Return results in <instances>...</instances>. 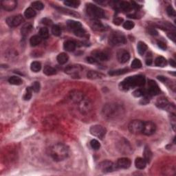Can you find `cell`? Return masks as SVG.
<instances>
[{
	"label": "cell",
	"mask_w": 176,
	"mask_h": 176,
	"mask_svg": "<svg viewBox=\"0 0 176 176\" xmlns=\"http://www.w3.org/2000/svg\"><path fill=\"white\" fill-rule=\"evenodd\" d=\"M145 83V78L143 75L132 76L124 79L120 83V88L122 90H129L136 87H141Z\"/></svg>",
	"instance_id": "1"
},
{
	"label": "cell",
	"mask_w": 176,
	"mask_h": 176,
	"mask_svg": "<svg viewBox=\"0 0 176 176\" xmlns=\"http://www.w3.org/2000/svg\"><path fill=\"white\" fill-rule=\"evenodd\" d=\"M50 155L55 161H62L68 156L69 150L65 145L57 143L50 148Z\"/></svg>",
	"instance_id": "2"
},
{
	"label": "cell",
	"mask_w": 176,
	"mask_h": 176,
	"mask_svg": "<svg viewBox=\"0 0 176 176\" xmlns=\"http://www.w3.org/2000/svg\"><path fill=\"white\" fill-rule=\"evenodd\" d=\"M123 107L121 105L115 103L106 104L103 109L104 116L108 119H115L119 117L123 112Z\"/></svg>",
	"instance_id": "3"
},
{
	"label": "cell",
	"mask_w": 176,
	"mask_h": 176,
	"mask_svg": "<svg viewBox=\"0 0 176 176\" xmlns=\"http://www.w3.org/2000/svg\"><path fill=\"white\" fill-rule=\"evenodd\" d=\"M86 13L92 19H98L105 17V13L103 9L92 4H89L86 6Z\"/></svg>",
	"instance_id": "4"
},
{
	"label": "cell",
	"mask_w": 176,
	"mask_h": 176,
	"mask_svg": "<svg viewBox=\"0 0 176 176\" xmlns=\"http://www.w3.org/2000/svg\"><path fill=\"white\" fill-rule=\"evenodd\" d=\"M109 43L114 46L123 45L126 43V37L121 33H113L109 36Z\"/></svg>",
	"instance_id": "5"
},
{
	"label": "cell",
	"mask_w": 176,
	"mask_h": 176,
	"mask_svg": "<svg viewBox=\"0 0 176 176\" xmlns=\"http://www.w3.org/2000/svg\"><path fill=\"white\" fill-rule=\"evenodd\" d=\"M98 168L100 171L103 173H109V172H111L117 169L116 165H114L112 162L109 160H105L100 163L98 165Z\"/></svg>",
	"instance_id": "6"
},
{
	"label": "cell",
	"mask_w": 176,
	"mask_h": 176,
	"mask_svg": "<svg viewBox=\"0 0 176 176\" xmlns=\"http://www.w3.org/2000/svg\"><path fill=\"white\" fill-rule=\"evenodd\" d=\"M143 122L139 120H135V121H131L129 125V130L132 133H140L143 131Z\"/></svg>",
	"instance_id": "7"
},
{
	"label": "cell",
	"mask_w": 176,
	"mask_h": 176,
	"mask_svg": "<svg viewBox=\"0 0 176 176\" xmlns=\"http://www.w3.org/2000/svg\"><path fill=\"white\" fill-rule=\"evenodd\" d=\"M82 70L83 68L81 65H72L67 66L65 69V72L72 77H79V75Z\"/></svg>",
	"instance_id": "8"
},
{
	"label": "cell",
	"mask_w": 176,
	"mask_h": 176,
	"mask_svg": "<svg viewBox=\"0 0 176 176\" xmlns=\"http://www.w3.org/2000/svg\"><path fill=\"white\" fill-rule=\"evenodd\" d=\"M90 133L92 135H93L94 136L100 138H102L105 136L106 134V129L105 127H103L101 125H94L92 127H91L90 129H89Z\"/></svg>",
	"instance_id": "9"
},
{
	"label": "cell",
	"mask_w": 176,
	"mask_h": 176,
	"mask_svg": "<svg viewBox=\"0 0 176 176\" xmlns=\"http://www.w3.org/2000/svg\"><path fill=\"white\" fill-rule=\"evenodd\" d=\"M156 130V126L155 123L151 121L145 122L143 124V133L146 136H151L153 134Z\"/></svg>",
	"instance_id": "10"
},
{
	"label": "cell",
	"mask_w": 176,
	"mask_h": 176,
	"mask_svg": "<svg viewBox=\"0 0 176 176\" xmlns=\"http://www.w3.org/2000/svg\"><path fill=\"white\" fill-rule=\"evenodd\" d=\"M159 93L160 89L157 83L154 81L149 80V83H148V89L146 92V94L151 97L152 96L158 95Z\"/></svg>",
	"instance_id": "11"
},
{
	"label": "cell",
	"mask_w": 176,
	"mask_h": 176,
	"mask_svg": "<svg viewBox=\"0 0 176 176\" xmlns=\"http://www.w3.org/2000/svg\"><path fill=\"white\" fill-rule=\"evenodd\" d=\"M23 21V17L21 15H17L13 17H9L7 18L6 22L8 25L11 27H17L21 24Z\"/></svg>",
	"instance_id": "12"
},
{
	"label": "cell",
	"mask_w": 176,
	"mask_h": 176,
	"mask_svg": "<svg viewBox=\"0 0 176 176\" xmlns=\"http://www.w3.org/2000/svg\"><path fill=\"white\" fill-rule=\"evenodd\" d=\"M79 108L82 114H88L92 110V104L89 100L84 99L79 103Z\"/></svg>",
	"instance_id": "13"
},
{
	"label": "cell",
	"mask_w": 176,
	"mask_h": 176,
	"mask_svg": "<svg viewBox=\"0 0 176 176\" xmlns=\"http://www.w3.org/2000/svg\"><path fill=\"white\" fill-rule=\"evenodd\" d=\"M17 2L15 0H4L1 1V6L6 11H13L17 7Z\"/></svg>",
	"instance_id": "14"
},
{
	"label": "cell",
	"mask_w": 176,
	"mask_h": 176,
	"mask_svg": "<svg viewBox=\"0 0 176 176\" xmlns=\"http://www.w3.org/2000/svg\"><path fill=\"white\" fill-rule=\"evenodd\" d=\"M130 59V55L127 50L124 49L119 50L117 53V59L120 63H125Z\"/></svg>",
	"instance_id": "15"
},
{
	"label": "cell",
	"mask_w": 176,
	"mask_h": 176,
	"mask_svg": "<svg viewBox=\"0 0 176 176\" xmlns=\"http://www.w3.org/2000/svg\"><path fill=\"white\" fill-rule=\"evenodd\" d=\"M116 166L117 169H127L131 166V160L127 158H121L118 160Z\"/></svg>",
	"instance_id": "16"
},
{
	"label": "cell",
	"mask_w": 176,
	"mask_h": 176,
	"mask_svg": "<svg viewBox=\"0 0 176 176\" xmlns=\"http://www.w3.org/2000/svg\"><path fill=\"white\" fill-rule=\"evenodd\" d=\"M70 95V99L72 101L77 103H79L82 100L85 99V96H84L83 93L79 90L72 91Z\"/></svg>",
	"instance_id": "17"
},
{
	"label": "cell",
	"mask_w": 176,
	"mask_h": 176,
	"mask_svg": "<svg viewBox=\"0 0 176 176\" xmlns=\"http://www.w3.org/2000/svg\"><path fill=\"white\" fill-rule=\"evenodd\" d=\"M119 149L122 153H128L131 151V147L126 140L123 139V141H121V143H119Z\"/></svg>",
	"instance_id": "18"
},
{
	"label": "cell",
	"mask_w": 176,
	"mask_h": 176,
	"mask_svg": "<svg viewBox=\"0 0 176 176\" xmlns=\"http://www.w3.org/2000/svg\"><path fill=\"white\" fill-rule=\"evenodd\" d=\"M92 55L93 57L97 61H107L108 59L107 55H106L105 53L103 52L100 51V50H94L92 52Z\"/></svg>",
	"instance_id": "19"
},
{
	"label": "cell",
	"mask_w": 176,
	"mask_h": 176,
	"mask_svg": "<svg viewBox=\"0 0 176 176\" xmlns=\"http://www.w3.org/2000/svg\"><path fill=\"white\" fill-rule=\"evenodd\" d=\"M91 27L93 30L97 31H103L104 30H105L104 25L97 19H92L91 22Z\"/></svg>",
	"instance_id": "20"
},
{
	"label": "cell",
	"mask_w": 176,
	"mask_h": 176,
	"mask_svg": "<svg viewBox=\"0 0 176 176\" xmlns=\"http://www.w3.org/2000/svg\"><path fill=\"white\" fill-rule=\"evenodd\" d=\"M67 26L69 27V28L72 30L73 32L83 28L82 24L80 22L77 21H73V20H68L67 22Z\"/></svg>",
	"instance_id": "21"
},
{
	"label": "cell",
	"mask_w": 176,
	"mask_h": 176,
	"mask_svg": "<svg viewBox=\"0 0 176 176\" xmlns=\"http://www.w3.org/2000/svg\"><path fill=\"white\" fill-rule=\"evenodd\" d=\"M63 47L64 49H65L66 51L73 52L76 49L77 44H76L75 41H71V40H68V41H65V43H64Z\"/></svg>",
	"instance_id": "22"
},
{
	"label": "cell",
	"mask_w": 176,
	"mask_h": 176,
	"mask_svg": "<svg viewBox=\"0 0 176 176\" xmlns=\"http://www.w3.org/2000/svg\"><path fill=\"white\" fill-rule=\"evenodd\" d=\"M56 9H57L60 13H62L63 14H65V15H72V17H79V14L76 13L75 11H72L68 9H63V8H60V7H56Z\"/></svg>",
	"instance_id": "23"
},
{
	"label": "cell",
	"mask_w": 176,
	"mask_h": 176,
	"mask_svg": "<svg viewBox=\"0 0 176 176\" xmlns=\"http://www.w3.org/2000/svg\"><path fill=\"white\" fill-rule=\"evenodd\" d=\"M147 165V162L143 158H137L135 160L136 167L138 169H144Z\"/></svg>",
	"instance_id": "24"
},
{
	"label": "cell",
	"mask_w": 176,
	"mask_h": 176,
	"mask_svg": "<svg viewBox=\"0 0 176 176\" xmlns=\"http://www.w3.org/2000/svg\"><path fill=\"white\" fill-rule=\"evenodd\" d=\"M68 59H69L68 55L65 53H60L59 55L57 56V58L58 63L61 64V65H63V64L67 63V61H68Z\"/></svg>",
	"instance_id": "25"
},
{
	"label": "cell",
	"mask_w": 176,
	"mask_h": 176,
	"mask_svg": "<svg viewBox=\"0 0 176 176\" xmlns=\"http://www.w3.org/2000/svg\"><path fill=\"white\" fill-rule=\"evenodd\" d=\"M87 77L88 79H101V78L104 77V75L103 74L98 72L96 71H89L88 72Z\"/></svg>",
	"instance_id": "26"
},
{
	"label": "cell",
	"mask_w": 176,
	"mask_h": 176,
	"mask_svg": "<svg viewBox=\"0 0 176 176\" xmlns=\"http://www.w3.org/2000/svg\"><path fill=\"white\" fill-rule=\"evenodd\" d=\"M118 7L119 8V9H121V10H122V11H125V12L129 11L132 8L131 5L130 4L128 1H124L119 2Z\"/></svg>",
	"instance_id": "27"
},
{
	"label": "cell",
	"mask_w": 176,
	"mask_h": 176,
	"mask_svg": "<svg viewBox=\"0 0 176 176\" xmlns=\"http://www.w3.org/2000/svg\"><path fill=\"white\" fill-rule=\"evenodd\" d=\"M152 152L150 150L149 147H145L144 149V159L147 162V163H149L152 159Z\"/></svg>",
	"instance_id": "28"
},
{
	"label": "cell",
	"mask_w": 176,
	"mask_h": 176,
	"mask_svg": "<svg viewBox=\"0 0 176 176\" xmlns=\"http://www.w3.org/2000/svg\"><path fill=\"white\" fill-rule=\"evenodd\" d=\"M137 49H138V52L141 55H143L146 52H147L148 47L147 45V44L145 43H144L143 41H140L138 43V46H137Z\"/></svg>",
	"instance_id": "29"
},
{
	"label": "cell",
	"mask_w": 176,
	"mask_h": 176,
	"mask_svg": "<svg viewBox=\"0 0 176 176\" xmlns=\"http://www.w3.org/2000/svg\"><path fill=\"white\" fill-rule=\"evenodd\" d=\"M32 29H33V26L31 23H26L21 30V35L26 37V36L29 35V33L32 31Z\"/></svg>",
	"instance_id": "30"
},
{
	"label": "cell",
	"mask_w": 176,
	"mask_h": 176,
	"mask_svg": "<svg viewBox=\"0 0 176 176\" xmlns=\"http://www.w3.org/2000/svg\"><path fill=\"white\" fill-rule=\"evenodd\" d=\"M42 39H43L39 35H34L30 39V43L32 46H36L41 43Z\"/></svg>",
	"instance_id": "31"
},
{
	"label": "cell",
	"mask_w": 176,
	"mask_h": 176,
	"mask_svg": "<svg viewBox=\"0 0 176 176\" xmlns=\"http://www.w3.org/2000/svg\"><path fill=\"white\" fill-rule=\"evenodd\" d=\"M129 71V70L128 68L119 69V70H116L110 71L109 72V75L110 76H120L122 75H125V74L127 73Z\"/></svg>",
	"instance_id": "32"
},
{
	"label": "cell",
	"mask_w": 176,
	"mask_h": 176,
	"mask_svg": "<svg viewBox=\"0 0 176 176\" xmlns=\"http://www.w3.org/2000/svg\"><path fill=\"white\" fill-rule=\"evenodd\" d=\"M167 61L163 57H158L155 60V65L158 67H165L167 65Z\"/></svg>",
	"instance_id": "33"
},
{
	"label": "cell",
	"mask_w": 176,
	"mask_h": 176,
	"mask_svg": "<svg viewBox=\"0 0 176 176\" xmlns=\"http://www.w3.org/2000/svg\"><path fill=\"white\" fill-rule=\"evenodd\" d=\"M43 73L47 76H52L57 73V70L55 68L51 67L50 65H45L43 69Z\"/></svg>",
	"instance_id": "34"
},
{
	"label": "cell",
	"mask_w": 176,
	"mask_h": 176,
	"mask_svg": "<svg viewBox=\"0 0 176 176\" xmlns=\"http://www.w3.org/2000/svg\"><path fill=\"white\" fill-rule=\"evenodd\" d=\"M64 4L67 6L72 8H78L81 4V1L79 0H68V1H64Z\"/></svg>",
	"instance_id": "35"
},
{
	"label": "cell",
	"mask_w": 176,
	"mask_h": 176,
	"mask_svg": "<svg viewBox=\"0 0 176 176\" xmlns=\"http://www.w3.org/2000/svg\"><path fill=\"white\" fill-rule=\"evenodd\" d=\"M9 82L11 84V85H19L23 83V81H22L21 78L15 77V76L10 77L9 79Z\"/></svg>",
	"instance_id": "36"
},
{
	"label": "cell",
	"mask_w": 176,
	"mask_h": 176,
	"mask_svg": "<svg viewBox=\"0 0 176 176\" xmlns=\"http://www.w3.org/2000/svg\"><path fill=\"white\" fill-rule=\"evenodd\" d=\"M24 16L27 19H31L36 16V12L33 8H28L24 13Z\"/></svg>",
	"instance_id": "37"
},
{
	"label": "cell",
	"mask_w": 176,
	"mask_h": 176,
	"mask_svg": "<svg viewBox=\"0 0 176 176\" xmlns=\"http://www.w3.org/2000/svg\"><path fill=\"white\" fill-rule=\"evenodd\" d=\"M31 70L34 72H38L41 70V64L38 61H34L31 65Z\"/></svg>",
	"instance_id": "38"
},
{
	"label": "cell",
	"mask_w": 176,
	"mask_h": 176,
	"mask_svg": "<svg viewBox=\"0 0 176 176\" xmlns=\"http://www.w3.org/2000/svg\"><path fill=\"white\" fill-rule=\"evenodd\" d=\"M39 36L42 39H46L49 37V32L47 28H41L39 30Z\"/></svg>",
	"instance_id": "39"
},
{
	"label": "cell",
	"mask_w": 176,
	"mask_h": 176,
	"mask_svg": "<svg viewBox=\"0 0 176 176\" xmlns=\"http://www.w3.org/2000/svg\"><path fill=\"white\" fill-rule=\"evenodd\" d=\"M33 89H32V87H31L26 88L24 96H23V99H24L25 101H29V100L31 99L32 95H33Z\"/></svg>",
	"instance_id": "40"
},
{
	"label": "cell",
	"mask_w": 176,
	"mask_h": 176,
	"mask_svg": "<svg viewBox=\"0 0 176 176\" xmlns=\"http://www.w3.org/2000/svg\"><path fill=\"white\" fill-rule=\"evenodd\" d=\"M52 33H53L55 36H57V37H59V36L61 35V30L59 26L57 25L53 26V27H52Z\"/></svg>",
	"instance_id": "41"
},
{
	"label": "cell",
	"mask_w": 176,
	"mask_h": 176,
	"mask_svg": "<svg viewBox=\"0 0 176 176\" xmlns=\"http://www.w3.org/2000/svg\"><path fill=\"white\" fill-rule=\"evenodd\" d=\"M32 6H33L34 9L36 10L41 11V10L43 9L44 5L43 4V3L41 2V1H34V2L32 3Z\"/></svg>",
	"instance_id": "42"
},
{
	"label": "cell",
	"mask_w": 176,
	"mask_h": 176,
	"mask_svg": "<svg viewBox=\"0 0 176 176\" xmlns=\"http://www.w3.org/2000/svg\"><path fill=\"white\" fill-rule=\"evenodd\" d=\"M131 66L132 68H133V69L141 68V67H142V63L139 59H136L133 60V61H132V63L131 64Z\"/></svg>",
	"instance_id": "43"
},
{
	"label": "cell",
	"mask_w": 176,
	"mask_h": 176,
	"mask_svg": "<svg viewBox=\"0 0 176 176\" xmlns=\"http://www.w3.org/2000/svg\"><path fill=\"white\" fill-rule=\"evenodd\" d=\"M90 145L92 148L94 150H99L100 147H101V144H100L99 142L96 139L92 140L90 142Z\"/></svg>",
	"instance_id": "44"
},
{
	"label": "cell",
	"mask_w": 176,
	"mask_h": 176,
	"mask_svg": "<svg viewBox=\"0 0 176 176\" xmlns=\"http://www.w3.org/2000/svg\"><path fill=\"white\" fill-rule=\"evenodd\" d=\"M134 23L131 21H127L123 23V28L126 30H131L134 27Z\"/></svg>",
	"instance_id": "45"
},
{
	"label": "cell",
	"mask_w": 176,
	"mask_h": 176,
	"mask_svg": "<svg viewBox=\"0 0 176 176\" xmlns=\"http://www.w3.org/2000/svg\"><path fill=\"white\" fill-rule=\"evenodd\" d=\"M74 33H75V35L76 36H77V37H85V36L86 35V32L85 30L83 28H82L78 29L75 31H74Z\"/></svg>",
	"instance_id": "46"
},
{
	"label": "cell",
	"mask_w": 176,
	"mask_h": 176,
	"mask_svg": "<svg viewBox=\"0 0 176 176\" xmlns=\"http://www.w3.org/2000/svg\"><path fill=\"white\" fill-rule=\"evenodd\" d=\"M146 92L142 89H138L135 90L133 92V95L136 97H144V95L145 94Z\"/></svg>",
	"instance_id": "47"
},
{
	"label": "cell",
	"mask_w": 176,
	"mask_h": 176,
	"mask_svg": "<svg viewBox=\"0 0 176 176\" xmlns=\"http://www.w3.org/2000/svg\"><path fill=\"white\" fill-rule=\"evenodd\" d=\"M167 13L168 14V15L170 16V17H175V10L173 9V8L169 6L167 7Z\"/></svg>",
	"instance_id": "48"
},
{
	"label": "cell",
	"mask_w": 176,
	"mask_h": 176,
	"mask_svg": "<svg viewBox=\"0 0 176 176\" xmlns=\"http://www.w3.org/2000/svg\"><path fill=\"white\" fill-rule=\"evenodd\" d=\"M145 62H146V64H147V65H151L152 63H153V57H152L151 53H147V57H146Z\"/></svg>",
	"instance_id": "49"
},
{
	"label": "cell",
	"mask_w": 176,
	"mask_h": 176,
	"mask_svg": "<svg viewBox=\"0 0 176 176\" xmlns=\"http://www.w3.org/2000/svg\"><path fill=\"white\" fill-rule=\"evenodd\" d=\"M32 89L35 92H38L40 90V84L39 82L35 81L34 82L33 85H32Z\"/></svg>",
	"instance_id": "50"
},
{
	"label": "cell",
	"mask_w": 176,
	"mask_h": 176,
	"mask_svg": "<svg viewBox=\"0 0 176 176\" xmlns=\"http://www.w3.org/2000/svg\"><path fill=\"white\" fill-rule=\"evenodd\" d=\"M123 21V19L121 17H116L114 19V23L116 25H121Z\"/></svg>",
	"instance_id": "51"
},
{
	"label": "cell",
	"mask_w": 176,
	"mask_h": 176,
	"mask_svg": "<svg viewBox=\"0 0 176 176\" xmlns=\"http://www.w3.org/2000/svg\"><path fill=\"white\" fill-rule=\"evenodd\" d=\"M158 45L160 48L163 50H165L167 49V45H166V44L163 41H158Z\"/></svg>",
	"instance_id": "52"
},
{
	"label": "cell",
	"mask_w": 176,
	"mask_h": 176,
	"mask_svg": "<svg viewBox=\"0 0 176 176\" xmlns=\"http://www.w3.org/2000/svg\"><path fill=\"white\" fill-rule=\"evenodd\" d=\"M149 33L150 35H158V32L156 30H155V28H150L149 29Z\"/></svg>",
	"instance_id": "53"
},
{
	"label": "cell",
	"mask_w": 176,
	"mask_h": 176,
	"mask_svg": "<svg viewBox=\"0 0 176 176\" xmlns=\"http://www.w3.org/2000/svg\"><path fill=\"white\" fill-rule=\"evenodd\" d=\"M87 61L88 63H92V64L97 63L98 62L97 60H96L94 57H87Z\"/></svg>",
	"instance_id": "54"
},
{
	"label": "cell",
	"mask_w": 176,
	"mask_h": 176,
	"mask_svg": "<svg viewBox=\"0 0 176 176\" xmlns=\"http://www.w3.org/2000/svg\"><path fill=\"white\" fill-rule=\"evenodd\" d=\"M168 37L170 39H171L173 42L175 41V33H170L168 34Z\"/></svg>",
	"instance_id": "55"
},
{
	"label": "cell",
	"mask_w": 176,
	"mask_h": 176,
	"mask_svg": "<svg viewBox=\"0 0 176 176\" xmlns=\"http://www.w3.org/2000/svg\"><path fill=\"white\" fill-rule=\"evenodd\" d=\"M43 23H44V24H46V25L49 26V25H51L52 23H53V21H52L50 19H47V18H45V19H43Z\"/></svg>",
	"instance_id": "56"
},
{
	"label": "cell",
	"mask_w": 176,
	"mask_h": 176,
	"mask_svg": "<svg viewBox=\"0 0 176 176\" xmlns=\"http://www.w3.org/2000/svg\"><path fill=\"white\" fill-rule=\"evenodd\" d=\"M169 63H170V65H171V66H173V67H175V61H173V59H171L169 61Z\"/></svg>",
	"instance_id": "57"
}]
</instances>
